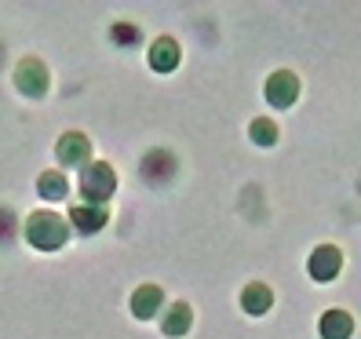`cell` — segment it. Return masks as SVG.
Listing matches in <instances>:
<instances>
[{"instance_id": "obj_1", "label": "cell", "mask_w": 361, "mask_h": 339, "mask_svg": "<svg viewBox=\"0 0 361 339\" xmlns=\"http://www.w3.org/2000/svg\"><path fill=\"white\" fill-rule=\"evenodd\" d=\"M70 238V230H66V219L55 216V211H33V216L26 219V241L40 252H55L62 248Z\"/></svg>"}, {"instance_id": "obj_2", "label": "cell", "mask_w": 361, "mask_h": 339, "mask_svg": "<svg viewBox=\"0 0 361 339\" xmlns=\"http://www.w3.org/2000/svg\"><path fill=\"white\" fill-rule=\"evenodd\" d=\"M114 190H117V175H114V168L106 164V161H95V164L84 168L80 194H84V201H88V204H106Z\"/></svg>"}, {"instance_id": "obj_3", "label": "cell", "mask_w": 361, "mask_h": 339, "mask_svg": "<svg viewBox=\"0 0 361 339\" xmlns=\"http://www.w3.org/2000/svg\"><path fill=\"white\" fill-rule=\"evenodd\" d=\"M48 84H51V77H48V66L40 58H23L15 66V88L23 92V95L40 99V95L48 92Z\"/></svg>"}, {"instance_id": "obj_4", "label": "cell", "mask_w": 361, "mask_h": 339, "mask_svg": "<svg viewBox=\"0 0 361 339\" xmlns=\"http://www.w3.org/2000/svg\"><path fill=\"white\" fill-rule=\"evenodd\" d=\"M295 99H300V77L292 70H278L267 77V102L274 110H288Z\"/></svg>"}, {"instance_id": "obj_5", "label": "cell", "mask_w": 361, "mask_h": 339, "mask_svg": "<svg viewBox=\"0 0 361 339\" xmlns=\"http://www.w3.org/2000/svg\"><path fill=\"white\" fill-rule=\"evenodd\" d=\"M55 154H59V161L66 168H88V161H92V139L84 132H66L59 139Z\"/></svg>"}, {"instance_id": "obj_6", "label": "cell", "mask_w": 361, "mask_h": 339, "mask_svg": "<svg viewBox=\"0 0 361 339\" xmlns=\"http://www.w3.org/2000/svg\"><path fill=\"white\" fill-rule=\"evenodd\" d=\"M307 270H310V278H314V281H332L336 273L343 270V252H339L336 245H322V248H314V252H310Z\"/></svg>"}, {"instance_id": "obj_7", "label": "cell", "mask_w": 361, "mask_h": 339, "mask_svg": "<svg viewBox=\"0 0 361 339\" xmlns=\"http://www.w3.org/2000/svg\"><path fill=\"white\" fill-rule=\"evenodd\" d=\"M70 223L77 226V234H95L106 226V204H73L70 208Z\"/></svg>"}, {"instance_id": "obj_8", "label": "cell", "mask_w": 361, "mask_h": 339, "mask_svg": "<svg viewBox=\"0 0 361 339\" xmlns=\"http://www.w3.org/2000/svg\"><path fill=\"white\" fill-rule=\"evenodd\" d=\"M150 66L157 73H172L179 66V44H176V37H157L154 44H150Z\"/></svg>"}, {"instance_id": "obj_9", "label": "cell", "mask_w": 361, "mask_h": 339, "mask_svg": "<svg viewBox=\"0 0 361 339\" xmlns=\"http://www.w3.org/2000/svg\"><path fill=\"white\" fill-rule=\"evenodd\" d=\"M164 303V292L157 285H139L135 295H132V314L135 317H154Z\"/></svg>"}, {"instance_id": "obj_10", "label": "cell", "mask_w": 361, "mask_h": 339, "mask_svg": "<svg viewBox=\"0 0 361 339\" xmlns=\"http://www.w3.org/2000/svg\"><path fill=\"white\" fill-rule=\"evenodd\" d=\"M354 321L347 310H325L322 314V339H350Z\"/></svg>"}, {"instance_id": "obj_11", "label": "cell", "mask_w": 361, "mask_h": 339, "mask_svg": "<svg viewBox=\"0 0 361 339\" xmlns=\"http://www.w3.org/2000/svg\"><path fill=\"white\" fill-rule=\"evenodd\" d=\"M190 321H194V310H190V303H172L164 310V335H186L190 332Z\"/></svg>"}, {"instance_id": "obj_12", "label": "cell", "mask_w": 361, "mask_h": 339, "mask_svg": "<svg viewBox=\"0 0 361 339\" xmlns=\"http://www.w3.org/2000/svg\"><path fill=\"white\" fill-rule=\"evenodd\" d=\"M270 303H274V292H270L263 281H252V285L241 292V307H245V314H267Z\"/></svg>"}, {"instance_id": "obj_13", "label": "cell", "mask_w": 361, "mask_h": 339, "mask_svg": "<svg viewBox=\"0 0 361 339\" xmlns=\"http://www.w3.org/2000/svg\"><path fill=\"white\" fill-rule=\"evenodd\" d=\"M37 194L44 197V201H62L70 194V183H66V175L62 172H44L40 175V183H37Z\"/></svg>"}, {"instance_id": "obj_14", "label": "cell", "mask_w": 361, "mask_h": 339, "mask_svg": "<svg viewBox=\"0 0 361 339\" xmlns=\"http://www.w3.org/2000/svg\"><path fill=\"white\" fill-rule=\"evenodd\" d=\"M252 142H259V146H274L278 142V124H274L270 117H256L252 121V128H248Z\"/></svg>"}, {"instance_id": "obj_15", "label": "cell", "mask_w": 361, "mask_h": 339, "mask_svg": "<svg viewBox=\"0 0 361 339\" xmlns=\"http://www.w3.org/2000/svg\"><path fill=\"white\" fill-rule=\"evenodd\" d=\"M114 37L121 40V44H139V30L128 26V23H117V26H114Z\"/></svg>"}]
</instances>
